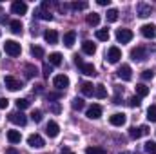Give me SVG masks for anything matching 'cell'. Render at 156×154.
Wrapping results in <instances>:
<instances>
[{
	"label": "cell",
	"instance_id": "6da1fadb",
	"mask_svg": "<svg viewBox=\"0 0 156 154\" xmlns=\"http://www.w3.org/2000/svg\"><path fill=\"white\" fill-rule=\"evenodd\" d=\"M4 51H5L9 56H20L22 47H20V44L15 42V40H5V44H4Z\"/></svg>",
	"mask_w": 156,
	"mask_h": 154
},
{
	"label": "cell",
	"instance_id": "7a4b0ae2",
	"mask_svg": "<svg viewBox=\"0 0 156 154\" xmlns=\"http://www.w3.org/2000/svg\"><path fill=\"white\" fill-rule=\"evenodd\" d=\"M133 31L131 29H125V27H120V29H116V40L120 42V44H127V42H131L133 40Z\"/></svg>",
	"mask_w": 156,
	"mask_h": 154
},
{
	"label": "cell",
	"instance_id": "3957f363",
	"mask_svg": "<svg viewBox=\"0 0 156 154\" xmlns=\"http://www.w3.org/2000/svg\"><path fill=\"white\" fill-rule=\"evenodd\" d=\"M147 134H149V127H147V125H142V127H131V129H129V136H131L133 140H138V138L147 136Z\"/></svg>",
	"mask_w": 156,
	"mask_h": 154
},
{
	"label": "cell",
	"instance_id": "277c9868",
	"mask_svg": "<svg viewBox=\"0 0 156 154\" xmlns=\"http://www.w3.org/2000/svg\"><path fill=\"white\" fill-rule=\"evenodd\" d=\"M9 121H11V123H15V125L24 127V125L27 123V118H26V114H24L22 111H15V113H11V114H9Z\"/></svg>",
	"mask_w": 156,
	"mask_h": 154
},
{
	"label": "cell",
	"instance_id": "5b68a950",
	"mask_svg": "<svg viewBox=\"0 0 156 154\" xmlns=\"http://www.w3.org/2000/svg\"><path fill=\"white\" fill-rule=\"evenodd\" d=\"M120 58H122V51L118 49L116 45H113V47L107 49V62L109 64H118Z\"/></svg>",
	"mask_w": 156,
	"mask_h": 154
},
{
	"label": "cell",
	"instance_id": "8992f818",
	"mask_svg": "<svg viewBox=\"0 0 156 154\" xmlns=\"http://www.w3.org/2000/svg\"><path fill=\"white\" fill-rule=\"evenodd\" d=\"M131 58L134 60V62H142V60H145L147 58V49L145 47H134V49H131Z\"/></svg>",
	"mask_w": 156,
	"mask_h": 154
},
{
	"label": "cell",
	"instance_id": "52a82bcc",
	"mask_svg": "<svg viewBox=\"0 0 156 154\" xmlns=\"http://www.w3.org/2000/svg\"><path fill=\"white\" fill-rule=\"evenodd\" d=\"M27 145H29L31 149H42V147L45 145V142H44V138H42L40 134H31V136L27 138Z\"/></svg>",
	"mask_w": 156,
	"mask_h": 154
},
{
	"label": "cell",
	"instance_id": "ba28073f",
	"mask_svg": "<svg viewBox=\"0 0 156 154\" xmlns=\"http://www.w3.org/2000/svg\"><path fill=\"white\" fill-rule=\"evenodd\" d=\"M53 85H55L58 91H62V89L69 87V78L66 76V75H56V76L53 78Z\"/></svg>",
	"mask_w": 156,
	"mask_h": 154
},
{
	"label": "cell",
	"instance_id": "9c48e42d",
	"mask_svg": "<svg viewBox=\"0 0 156 154\" xmlns=\"http://www.w3.org/2000/svg\"><path fill=\"white\" fill-rule=\"evenodd\" d=\"M4 83H5V87H7L9 91H18V89H22V82L16 80L15 76H5L4 78Z\"/></svg>",
	"mask_w": 156,
	"mask_h": 154
},
{
	"label": "cell",
	"instance_id": "30bf717a",
	"mask_svg": "<svg viewBox=\"0 0 156 154\" xmlns=\"http://www.w3.org/2000/svg\"><path fill=\"white\" fill-rule=\"evenodd\" d=\"M118 76L122 78L123 82H129V80L133 78V69H131V65L122 64V65H120V69H118Z\"/></svg>",
	"mask_w": 156,
	"mask_h": 154
},
{
	"label": "cell",
	"instance_id": "8fae6325",
	"mask_svg": "<svg viewBox=\"0 0 156 154\" xmlns=\"http://www.w3.org/2000/svg\"><path fill=\"white\" fill-rule=\"evenodd\" d=\"M125 121H127V116L123 114V113H115L113 116H109V123L115 125V127H122V125H125Z\"/></svg>",
	"mask_w": 156,
	"mask_h": 154
},
{
	"label": "cell",
	"instance_id": "7c38bea8",
	"mask_svg": "<svg viewBox=\"0 0 156 154\" xmlns=\"http://www.w3.org/2000/svg\"><path fill=\"white\" fill-rule=\"evenodd\" d=\"M58 132H60V127H58V123L51 120V121L45 125V134H47L49 138H56V136H58Z\"/></svg>",
	"mask_w": 156,
	"mask_h": 154
},
{
	"label": "cell",
	"instance_id": "4fadbf2b",
	"mask_svg": "<svg viewBox=\"0 0 156 154\" xmlns=\"http://www.w3.org/2000/svg\"><path fill=\"white\" fill-rule=\"evenodd\" d=\"M140 31H142V35H144L145 38H154L156 37V26L154 24H144V26L140 27Z\"/></svg>",
	"mask_w": 156,
	"mask_h": 154
},
{
	"label": "cell",
	"instance_id": "5bb4252c",
	"mask_svg": "<svg viewBox=\"0 0 156 154\" xmlns=\"http://www.w3.org/2000/svg\"><path fill=\"white\" fill-rule=\"evenodd\" d=\"M11 11L15 13V15H26L27 13V4L26 2H13L11 4Z\"/></svg>",
	"mask_w": 156,
	"mask_h": 154
},
{
	"label": "cell",
	"instance_id": "9a60e30c",
	"mask_svg": "<svg viewBox=\"0 0 156 154\" xmlns=\"http://www.w3.org/2000/svg\"><path fill=\"white\" fill-rule=\"evenodd\" d=\"M136 13H138V16H140V18H147V16H151V5H149V4H144V2H140V4L136 5Z\"/></svg>",
	"mask_w": 156,
	"mask_h": 154
},
{
	"label": "cell",
	"instance_id": "2e32d148",
	"mask_svg": "<svg viewBox=\"0 0 156 154\" xmlns=\"http://www.w3.org/2000/svg\"><path fill=\"white\" fill-rule=\"evenodd\" d=\"M85 114H87L89 120H98V118L102 116V107H100L98 103H94V105H91V107L87 109V113H85Z\"/></svg>",
	"mask_w": 156,
	"mask_h": 154
},
{
	"label": "cell",
	"instance_id": "e0dca14e",
	"mask_svg": "<svg viewBox=\"0 0 156 154\" xmlns=\"http://www.w3.org/2000/svg\"><path fill=\"white\" fill-rule=\"evenodd\" d=\"M44 38H45V42L47 44H56L58 42V33L55 31V29H47V31H44Z\"/></svg>",
	"mask_w": 156,
	"mask_h": 154
},
{
	"label": "cell",
	"instance_id": "ac0fdd59",
	"mask_svg": "<svg viewBox=\"0 0 156 154\" xmlns=\"http://www.w3.org/2000/svg\"><path fill=\"white\" fill-rule=\"evenodd\" d=\"M7 142L9 143H20L22 142V134H20V131H7Z\"/></svg>",
	"mask_w": 156,
	"mask_h": 154
},
{
	"label": "cell",
	"instance_id": "d6986e66",
	"mask_svg": "<svg viewBox=\"0 0 156 154\" xmlns=\"http://www.w3.org/2000/svg\"><path fill=\"white\" fill-rule=\"evenodd\" d=\"M82 51H83L85 54H94V53H96V45H94L91 40H85V42L82 44Z\"/></svg>",
	"mask_w": 156,
	"mask_h": 154
},
{
	"label": "cell",
	"instance_id": "ffe728a7",
	"mask_svg": "<svg viewBox=\"0 0 156 154\" xmlns=\"http://www.w3.org/2000/svg\"><path fill=\"white\" fill-rule=\"evenodd\" d=\"M80 71H82L85 76H96V69H94L93 64H83V65L80 67Z\"/></svg>",
	"mask_w": 156,
	"mask_h": 154
},
{
	"label": "cell",
	"instance_id": "44dd1931",
	"mask_svg": "<svg viewBox=\"0 0 156 154\" xmlns=\"http://www.w3.org/2000/svg\"><path fill=\"white\" fill-rule=\"evenodd\" d=\"M80 89H82V94H83V96H93V94H94V87H93V83H89V82H83Z\"/></svg>",
	"mask_w": 156,
	"mask_h": 154
},
{
	"label": "cell",
	"instance_id": "7402d4cb",
	"mask_svg": "<svg viewBox=\"0 0 156 154\" xmlns=\"http://www.w3.org/2000/svg\"><path fill=\"white\" fill-rule=\"evenodd\" d=\"M75 40H76V33H75V31H67V33L64 35V44H66L67 47H73Z\"/></svg>",
	"mask_w": 156,
	"mask_h": 154
},
{
	"label": "cell",
	"instance_id": "603a6c76",
	"mask_svg": "<svg viewBox=\"0 0 156 154\" xmlns=\"http://www.w3.org/2000/svg\"><path fill=\"white\" fill-rule=\"evenodd\" d=\"M147 94H149V87L145 83H138L136 85V96L138 98H145Z\"/></svg>",
	"mask_w": 156,
	"mask_h": 154
},
{
	"label": "cell",
	"instance_id": "cb8c5ba5",
	"mask_svg": "<svg viewBox=\"0 0 156 154\" xmlns=\"http://www.w3.org/2000/svg\"><path fill=\"white\" fill-rule=\"evenodd\" d=\"M94 96H96V98H100V100H104V98L107 96V89H105V85L98 83V85L94 87Z\"/></svg>",
	"mask_w": 156,
	"mask_h": 154
},
{
	"label": "cell",
	"instance_id": "d4e9b609",
	"mask_svg": "<svg viewBox=\"0 0 156 154\" xmlns=\"http://www.w3.org/2000/svg\"><path fill=\"white\" fill-rule=\"evenodd\" d=\"M9 27H11V33H15V35H20L22 33V22L20 20H11L9 22Z\"/></svg>",
	"mask_w": 156,
	"mask_h": 154
},
{
	"label": "cell",
	"instance_id": "484cf974",
	"mask_svg": "<svg viewBox=\"0 0 156 154\" xmlns=\"http://www.w3.org/2000/svg\"><path fill=\"white\" fill-rule=\"evenodd\" d=\"M49 64L51 65H60L62 64V54L60 53H51L49 54Z\"/></svg>",
	"mask_w": 156,
	"mask_h": 154
},
{
	"label": "cell",
	"instance_id": "4316f807",
	"mask_svg": "<svg viewBox=\"0 0 156 154\" xmlns=\"http://www.w3.org/2000/svg\"><path fill=\"white\" fill-rule=\"evenodd\" d=\"M87 24H89V26H98V24H100V15H98V13L87 15Z\"/></svg>",
	"mask_w": 156,
	"mask_h": 154
},
{
	"label": "cell",
	"instance_id": "83f0119b",
	"mask_svg": "<svg viewBox=\"0 0 156 154\" xmlns=\"http://www.w3.org/2000/svg\"><path fill=\"white\" fill-rule=\"evenodd\" d=\"M85 154H107V151H105L104 147L93 145V147H87V149H85Z\"/></svg>",
	"mask_w": 156,
	"mask_h": 154
},
{
	"label": "cell",
	"instance_id": "f1b7e54d",
	"mask_svg": "<svg viewBox=\"0 0 156 154\" xmlns=\"http://www.w3.org/2000/svg\"><path fill=\"white\" fill-rule=\"evenodd\" d=\"M96 40L107 42V40H109V29H98V31H96Z\"/></svg>",
	"mask_w": 156,
	"mask_h": 154
},
{
	"label": "cell",
	"instance_id": "f546056e",
	"mask_svg": "<svg viewBox=\"0 0 156 154\" xmlns=\"http://www.w3.org/2000/svg\"><path fill=\"white\" fill-rule=\"evenodd\" d=\"M37 16H38V18H42V20H53V15H51L49 11L42 9V7H40L38 11H37Z\"/></svg>",
	"mask_w": 156,
	"mask_h": 154
},
{
	"label": "cell",
	"instance_id": "4dcf8cb0",
	"mask_svg": "<svg viewBox=\"0 0 156 154\" xmlns=\"http://www.w3.org/2000/svg\"><path fill=\"white\" fill-rule=\"evenodd\" d=\"M16 107H18V111L27 109V107H29V100H26V98H18V100H16Z\"/></svg>",
	"mask_w": 156,
	"mask_h": 154
},
{
	"label": "cell",
	"instance_id": "1f68e13d",
	"mask_svg": "<svg viewBox=\"0 0 156 154\" xmlns=\"http://www.w3.org/2000/svg\"><path fill=\"white\" fill-rule=\"evenodd\" d=\"M144 149H145L147 154H156V143L154 142H147V143L144 145Z\"/></svg>",
	"mask_w": 156,
	"mask_h": 154
},
{
	"label": "cell",
	"instance_id": "d6a6232c",
	"mask_svg": "<svg viewBox=\"0 0 156 154\" xmlns=\"http://www.w3.org/2000/svg\"><path fill=\"white\" fill-rule=\"evenodd\" d=\"M71 9H75V11H83V9H87V2H73V4H71Z\"/></svg>",
	"mask_w": 156,
	"mask_h": 154
},
{
	"label": "cell",
	"instance_id": "836d02e7",
	"mask_svg": "<svg viewBox=\"0 0 156 154\" xmlns=\"http://www.w3.org/2000/svg\"><path fill=\"white\" fill-rule=\"evenodd\" d=\"M118 20V9H109L107 11V22H116Z\"/></svg>",
	"mask_w": 156,
	"mask_h": 154
},
{
	"label": "cell",
	"instance_id": "e575fe53",
	"mask_svg": "<svg viewBox=\"0 0 156 154\" xmlns=\"http://www.w3.org/2000/svg\"><path fill=\"white\" fill-rule=\"evenodd\" d=\"M31 54H33L35 58H42V56H44V49L38 47V45H33V47H31Z\"/></svg>",
	"mask_w": 156,
	"mask_h": 154
},
{
	"label": "cell",
	"instance_id": "d590c367",
	"mask_svg": "<svg viewBox=\"0 0 156 154\" xmlns=\"http://www.w3.org/2000/svg\"><path fill=\"white\" fill-rule=\"evenodd\" d=\"M83 107H85V103H83L82 98H75V100H73V109H75V111H82Z\"/></svg>",
	"mask_w": 156,
	"mask_h": 154
},
{
	"label": "cell",
	"instance_id": "8d00e7d4",
	"mask_svg": "<svg viewBox=\"0 0 156 154\" xmlns=\"http://www.w3.org/2000/svg\"><path fill=\"white\" fill-rule=\"evenodd\" d=\"M147 120L149 121H156V105H151L147 109Z\"/></svg>",
	"mask_w": 156,
	"mask_h": 154
},
{
	"label": "cell",
	"instance_id": "74e56055",
	"mask_svg": "<svg viewBox=\"0 0 156 154\" xmlns=\"http://www.w3.org/2000/svg\"><path fill=\"white\" fill-rule=\"evenodd\" d=\"M26 75H27V78H33L37 75V67L31 65V64H27V65H26Z\"/></svg>",
	"mask_w": 156,
	"mask_h": 154
},
{
	"label": "cell",
	"instance_id": "f35d334b",
	"mask_svg": "<svg viewBox=\"0 0 156 154\" xmlns=\"http://www.w3.org/2000/svg\"><path fill=\"white\" fill-rule=\"evenodd\" d=\"M31 120H33V121H37V123L42 121V111H40V109H35V111L31 113Z\"/></svg>",
	"mask_w": 156,
	"mask_h": 154
},
{
	"label": "cell",
	"instance_id": "ab89813d",
	"mask_svg": "<svg viewBox=\"0 0 156 154\" xmlns=\"http://www.w3.org/2000/svg\"><path fill=\"white\" fill-rule=\"evenodd\" d=\"M49 109H51V113H55V114H60V111H62V105H60L58 102H55V103H53Z\"/></svg>",
	"mask_w": 156,
	"mask_h": 154
},
{
	"label": "cell",
	"instance_id": "60d3db41",
	"mask_svg": "<svg viewBox=\"0 0 156 154\" xmlns=\"http://www.w3.org/2000/svg\"><path fill=\"white\" fill-rule=\"evenodd\" d=\"M153 76H154V71H153V69H145V71L142 73V78H144V80H151Z\"/></svg>",
	"mask_w": 156,
	"mask_h": 154
},
{
	"label": "cell",
	"instance_id": "b9f144b4",
	"mask_svg": "<svg viewBox=\"0 0 156 154\" xmlns=\"http://www.w3.org/2000/svg\"><path fill=\"white\" fill-rule=\"evenodd\" d=\"M129 105H131V107H138V105H140V98H138V96L129 98Z\"/></svg>",
	"mask_w": 156,
	"mask_h": 154
},
{
	"label": "cell",
	"instance_id": "7bdbcfd3",
	"mask_svg": "<svg viewBox=\"0 0 156 154\" xmlns=\"http://www.w3.org/2000/svg\"><path fill=\"white\" fill-rule=\"evenodd\" d=\"M42 71H44V76H45V78H49V75L53 73V69H51V65H49V64H45V65L42 67Z\"/></svg>",
	"mask_w": 156,
	"mask_h": 154
},
{
	"label": "cell",
	"instance_id": "ee69618b",
	"mask_svg": "<svg viewBox=\"0 0 156 154\" xmlns=\"http://www.w3.org/2000/svg\"><path fill=\"white\" fill-rule=\"evenodd\" d=\"M45 98H47V100H58V98H60V93H49Z\"/></svg>",
	"mask_w": 156,
	"mask_h": 154
},
{
	"label": "cell",
	"instance_id": "f6af8a7d",
	"mask_svg": "<svg viewBox=\"0 0 156 154\" xmlns=\"http://www.w3.org/2000/svg\"><path fill=\"white\" fill-rule=\"evenodd\" d=\"M9 105V100L7 98H0V109H5Z\"/></svg>",
	"mask_w": 156,
	"mask_h": 154
},
{
	"label": "cell",
	"instance_id": "bcb514c9",
	"mask_svg": "<svg viewBox=\"0 0 156 154\" xmlns=\"http://www.w3.org/2000/svg\"><path fill=\"white\" fill-rule=\"evenodd\" d=\"M75 64H76L78 67H82V65H83V62H82V58H80L78 54H76V56H75Z\"/></svg>",
	"mask_w": 156,
	"mask_h": 154
},
{
	"label": "cell",
	"instance_id": "7dc6e473",
	"mask_svg": "<svg viewBox=\"0 0 156 154\" xmlns=\"http://www.w3.org/2000/svg\"><path fill=\"white\" fill-rule=\"evenodd\" d=\"M5 154H18V151L13 149V147H9V149H5Z\"/></svg>",
	"mask_w": 156,
	"mask_h": 154
},
{
	"label": "cell",
	"instance_id": "c3c4849f",
	"mask_svg": "<svg viewBox=\"0 0 156 154\" xmlns=\"http://www.w3.org/2000/svg\"><path fill=\"white\" fill-rule=\"evenodd\" d=\"M58 9H60L62 13H66V11H67V5H66V4H60V5H58Z\"/></svg>",
	"mask_w": 156,
	"mask_h": 154
},
{
	"label": "cell",
	"instance_id": "681fc988",
	"mask_svg": "<svg viewBox=\"0 0 156 154\" xmlns=\"http://www.w3.org/2000/svg\"><path fill=\"white\" fill-rule=\"evenodd\" d=\"M109 2H111V0H98L100 5H109Z\"/></svg>",
	"mask_w": 156,
	"mask_h": 154
},
{
	"label": "cell",
	"instance_id": "f907efd6",
	"mask_svg": "<svg viewBox=\"0 0 156 154\" xmlns=\"http://www.w3.org/2000/svg\"><path fill=\"white\" fill-rule=\"evenodd\" d=\"M60 154H75L73 151H69V149H62V152Z\"/></svg>",
	"mask_w": 156,
	"mask_h": 154
},
{
	"label": "cell",
	"instance_id": "816d5d0a",
	"mask_svg": "<svg viewBox=\"0 0 156 154\" xmlns=\"http://www.w3.org/2000/svg\"><path fill=\"white\" fill-rule=\"evenodd\" d=\"M120 154H133V152H120Z\"/></svg>",
	"mask_w": 156,
	"mask_h": 154
}]
</instances>
